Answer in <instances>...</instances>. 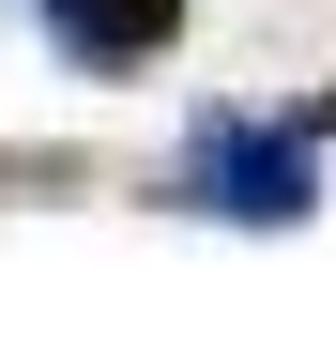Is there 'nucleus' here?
Here are the masks:
<instances>
[{
    "instance_id": "1",
    "label": "nucleus",
    "mask_w": 336,
    "mask_h": 351,
    "mask_svg": "<svg viewBox=\"0 0 336 351\" xmlns=\"http://www.w3.org/2000/svg\"><path fill=\"white\" fill-rule=\"evenodd\" d=\"M321 138H336V92H291V107H199L184 153H168V214L291 229V214H321Z\"/></svg>"
},
{
    "instance_id": "2",
    "label": "nucleus",
    "mask_w": 336,
    "mask_h": 351,
    "mask_svg": "<svg viewBox=\"0 0 336 351\" xmlns=\"http://www.w3.org/2000/svg\"><path fill=\"white\" fill-rule=\"evenodd\" d=\"M31 16H46V46L77 77H153L184 46V0H31Z\"/></svg>"
}]
</instances>
